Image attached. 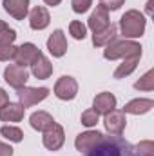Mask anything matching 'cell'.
Instances as JSON below:
<instances>
[{
	"mask_svg": "<svg viewBox=\"0 0 154 156\" xmlns=\"http://www.w3.org/2000/svg\"><path fill=\"white\" fill-rule=\"evenodd\" d=\"M103 138V134L100 131H85V133H80L75 140V147H76L80 153H87L89 149H93L100 140Z\"/></svg>",
	"mask_w": 154,
	"mask_h": 156,
	"instance_id": "cell-11",
	"label": "cell"
},
{
	"mask_svg": "<svg viewBox=\"0 0 154 156\" xmlns=\"http://www.w3.org/2000/svg\"><path fill=\"white\" fill-rule=\"evenodd\" d=\"M44 2H45L47 5H53V7H54V5H58V4H60L62 0H44Z\"/></svg>",
	"mask_w": 154,
	"mask_h": 156,
	"instance_id": "cell-33",
	"label": "cell"
},
{
	"mask_svg": "<svg viewBox=\"0 0 154 156\" xmlns=\"http://www.w3.org/2000/svg\"><path fill=\"white\" fill-rule=\"evenodd\" d=\"M54 94L60 100H73L78 94V82L73 76H60L54 83Z\"/></svg>",
	"mask_w": 154,
	"mask_h": 156,
	"instance_id": "cell-7",
	"label": "cell"
},
{
	"mask_svg": "<svg viewBox=\"0 0 154 156\" xmlns=\"http://www.w3.org/2000/svg\"><path fill=\"white\" fill-rule=\"evenodd\" d=\"M7 27H9V26H7V24H5L4 20H0V33H2L4 29H7Z\"/></svg>",
	"mask_w": 154,
	"mask_h": 156,
	"instance_id": "cell-35",
	"label": "cell"
},
{
	"mask_svg": "<svg viewBox=\"0 0 154 156\" xmlns=\"http://www.w3.org/2000/svg\"><path fill=\"white\" fill-rule=\"evenodd\" d=\"M71 5L75 13H85L93 5V0H71Z\"/></svg>",
	"mask_w": 154,
	"mask_h": 156,
	"instance_id": "cell-29",
	"label": "cell"
},
{
	"mask_svg": "<svg viewBox=\"0 0 154 156\" xmlns=\"http://www.w3.org/2000/svg\"><path fill=\"white\" fill-rule=\"evenodd\" d=\"M98 120H100V115H98L94 109H87V111H83L82 116H80V122H82L85 127H93V125H96Z\"/></svg>",
	"mask_w": 154,
	"mask_h": 156,
	"instance_id": "cell-25",
	"label": "cell"
},
{
	"mask_svg": "<svg viewBox=\"0 0 154 156\" xmlns=\"http://www.w3.org/2000/svg\"><path fill=\"white\" fill-rule=\"evenodd\" d=\"M152 107H154V102L151 98H134L129 104H125L123 113H129V115H145Z\"/></svg>",
	"mask_w": 154,
	"mask_h": 156,
	"instance_id": "cell-17",
	"label": "cell"
},
{
	"mask_svg": "<svg viewBox=\"0 0 154 156\" xmlns=\"http://www.w3.org/2000/svg\"><path fill=\"white\" fill-rule=\"evenodd\" d=\"M103 56L107 60H125L131 56H142V45L132 40H113L109 45H105Z\"/></svg>",
	"mask_w": 154,
	"mask_h": 156,
	"instance_id": "cell-2",
	"label": "cell"
},
{
	"mask_svg": "<svg viewBox=\"0 0 154 156\" xmlns=\"http://www.w3.org/2000/svg\"><path fill=\"white\" fill-rule=\"evenodd\" d=\"M29 123H31L33 129H37V131H40V133H44V131H47V129L54 123V120H53V116H51L49 113H45V111H37V113L31 115Z\"/></svg>",
	"mask_w": 154,
	"mask_h": 156,
	"instance_id": "cell-20",
	"label": "cell"
},
{
	"mask_svg": "<svg viewBox=\"0 0 154 156\" xmlns=\"http://www.w3.org/2000/svg\"><path fill=\"white\" fill-rule=\"evenodd\" d=\"M152 4H154V0H149L147 2V13L149 15H152Z\"/></svg>",
	"mask_w": 154,
	"mask_h": 156,
	"instance_id": "cell-34",
	"label": "cell"
},
{
	"mask_svg": "<svg viewBox=\"0 0 154 156\" xmlns=\"http://www.w3.org/2000/svg\"><path fill=\"white\" fill-rule=\"evenodd\" d=\"M103 125H105L107 133L120 136V134L123 133L125 125H127L125 113H123V111H116V109H113L111 113H107V115H105V118H103Z\"/></svg>",
	"mask_w": 154,
	"mask_h": 156,
	"instance_id": "cell-9",
	"label": "cell"
},
{
	"mask_svg": "<svg viewBox=\"0 0 154 156\" xmlns=\"http://www.w3.org/2000/svg\"><path fill=\"white\" fill-rule=\"evenodd\" d=\"M47 49L56 58H60V56L65 55V51H67V40H65V35H64L62 29H54L53 35L47 38Z\"/></svg>",
	"mask_w": 154,
	"mask_h": 156,
	"instance_id": "cell-10",
	"label": "cell"
},
{
	"mask_svg": "<svg viewBox=\"0 0 154 156\" xmlns=\"http://www.w3.org/2000/svg\"><path fill=\"white\" fill-rule=\"evenodd\" d=\"M145 24H147L145 16L140 11H136V9L127 11L120 18V29H121V35L125 38H138V37H142L143 31H145Z\"/></svg>",
	"mask_w": 154,
	"mask_h": 156,
	"instance_id": "cell-3",
	"label": "cell"
},
{
	"mask_svg": "<svg viewBox=\"0 0 154 156\" xmlns=\"http://www.w3.org/2000/svg\"><path fill=\"white\" fill-rule=\"evenodd\" d=\"M134 87L136 89H140V91H152L154 89V71H147L143 76L140 78L136 83H134Z\"/></svg>",
	"mask_w": 154,
	"mask_h": 156,
	"instance_id": "cell-23",
	"label": "cell"
},
{
	"mask_svg": "<svg viewBox=\"0 0 154 156\" xmlns=\"http://www.w3.org/2000/svg\"><path fill=\"white\" fill-rule=\"evenodd\" d=\"M49 22H51L49 11H47L45 7H42V5L33 7V11L29 13V26H31V29H35V31L45 29V27L49 26Z\"/></svg>",
	"mask_w": 154,
	"mask_h": 156,
	"instance_id": "cell-15",
	"label": "cell"
},
{
	"mask_svg": "<svg viewBox=\"0 0 154 156\" xmlns=\"http://www.w3.org/2000/svg\"><path fill=\"white\" fill-rule=\"evenodd\" d=\"M16 49L13 44L11 45H4L0 47V62H9V60H15V55H16Z\"/></svg>",
	"mask_w": 154,
	"mask_h": 156,
	"instance_id": "cell-27",
	"label": "cell"
},
{
	"mask_svg": "<svg viewBox=\"0 0 154 156\" xmlns=\"http://www.w3.org/2000/svg\"><path fill=\"white\" fill-rule=\"evenodd\" d=\"M109 24H111V22H109V11H107V9H103L102 5H96V9L91 13L89 22H87L89 29H91L93 33H98V31L105 29Z\"/></svg>",
	"mask_w": 154,
	"mask_h": 156,
	"instance_id": "cell-12",
	"label": "cell"
},
{
	"mask_svg": "<svg viewBox=\"0 0 154 156\" xmlns=\"http://www.w3.org/2000/svg\"><path fill=\"white\" fill-rule=\"evenodd\" d=\"M123 2L125 0H100V5L103 9H107V11H116V9H120L123 5Z\"/></svg>",
	"mask_w": 154,
	"mask_h": 156,
	"instance_id": "cell-30",
	"label": "cell"
},
{
	"mask_svg": "<svg viewBox=\"0 0 154 156\" xmlns=\"http://www.w3.org/2000/svg\"><path fill=\"white\" fill-rule=\"evenodd\" d=\"M138 62H140V56H131V58H125V60H123V62L116 67L114 78H125V76H129V75L136 69Z\"/></svg>",
	"mask_w": 154,
	"mask_h": 156,
	"instance_id": "cell-21",
	"label": "cell"
},
{
	"mask_svg": "<svg viewBox=\"0 0 154 156\" xmlns=\"http://www.w3.org/2000/svg\"><path fill=\"white\" fill-rule=\"evenodd\" d=\"M85 156H136L134 147L125 142L121 136H103L93 149H89Z\"/></svg>",
	"mask_w": 154,
	"mask_h": 156,
	"instance_id": "cell-1",
	"label": "cell"
},
{
	"mask_svg": "<svg viewBox=\"0 0 154 156\" xmlns=\"http://www.w3.org/2000/svg\"><path fill=\"white\" fill-rule=\"evenodd\" d=\"M0 134H2L5 140H9V142H15V144L22 142V138H24V133H22V129H18V127H15V125H4V127L0 129Z\"/></svg>",
	"mask_w": 154,
	"mask_h": 156,
	"instance_id": "cell-22",
	"label": "cell"
},
{
	"mask_svg": "<svg viewBox=\"0 0 154 156\" xmlns=\"http://www.w3.org/2000/svg\"><path fill=\"white\" fill-rule=\"evenodd\" d=\"M136 156H154V144L151 140H145V142H140L136 147Z\"/></svg>",
	"mask_w": 154,
	"mask_h": 156,
	"instance_id": "cell-26",
	"label": "cell"
},
{
	"mask_svg": "<svg viewBox=\"0 0 154 156\" xmlns=\"http://www.w3.org/2000/svg\"><path fill=\"white\" fill-rule=\"evenodd\" d=\"M18 91V98H20V104L24 107H31L35 104H38L42 100H45L49 96V89L47 87H20L16 89Z\"/></svg>",
	"mask_w": 154,
	"mask_h": 156,
	"instance_id": "cell-4",
	"label": "cell"
},
{
	"mask_svg": "<svg viewBox=\"0 0 154 156\" xmlns=\"http://www.w3.org/2000/svg\"><path fill=\"white\" fill-rule=\"evenodd\" d=\"M15 38H16V31H15V29H11V27L4 29V31L0 33V47L11 45V44L15 42Z\"/></svg>",
	"mask_w": 154,
	"mask_h": 156,
	"instance_id": "cell-28",
	"label": "cell"
},
{
	"mask_svg": "<svg viewBox=\"0 0 154 156\" xmlns=\"http://www.w3.org/2000/svg\"><path fill=\"white\" fill-rule=\"evenodd\" d=\"M40 55H42V51H40L35 44H31V42H26V44H22V45L16 49L15 60H16V64H18V66H22V67H27V66H31V64H33V62L38 58Z\"/></svg>",
	"mask_w": 154,
	"mask_h": 156,
	"instance_id": "cell-8",
	"label": "cell"
},
{
	"mask_svg": "<svg viewBox=\"0 0 154 156\" xmlns=\"http://www.w3.org/2000/svg\"><path fill=\"white\" fill-rule=\"evenodd\" d=\"M5 104H9V96H7V93L0 87V107H4Z\"/></svg>",
	"mask_w": 154,
	"mask_h": 156,
	"instance_id": "cell-32",
	"label": "cell"
},
{
	"mask_svg": "<svg viewBox=\"0 0 154 156\" xmlns=\"http://www.w3.org/2000/svg\"><path fill=\"white\" fill-rule=\"evenodd\" d=\"M26 107L22 104H5L4 107H0V120L2 122H20L24 118Z\"/></svg>",
	"mask_w": 154,
	"mask_h": 156,
	"instance_id": "cell-16",
	"label": "cell"
},
{
	"mask_svg": "<svg viewBox=\"0 0 154 156\" xmlns=\"http://www.w3.org/2000/svg\"><path fill=\"white\" fill-rule=\"evenodd\" d=\"M0 156H13V147L0 142Z\"/></svg>",
	"mask_w": 154,
	"mask_h": 156,
	"instance_id": "cell-31",
	"label": "cell"
},
{
	"mask_svg": "<svg viewBox=\"0 0 154 156\" xmlns=\"http://www.w3.org/2000/svg\"><path fill=\"white\" fill-rule=\"evenodd\" d=\"M31 73L38 78V80H45V78H49L53 75V64L44 55H40L38 58L31 64Z\"/></svg>",
	"mask_w": 154,
	"mask_h": 156,
	"instance_id": "cell-19",
	"label": "cell"
},
{
	"mask_svg": "<svg viewBox=\"0 0 154 156\" xmlns=\"http://www.w3.org/2000/svg\"><path fill=\"white\" fill-rule=\"evenodd\" d=\"M116 35H118V26L116 24H109L105 29H102V31L93 35V44L96 47H105L113 40H116Z\"/></svg>",
	"mask_w": 154,
	"mask_h": 156,
	"instance_id": "cell-18",
	"label": "cell"
},
{
	"mask_svg": "<svg viewBox=\"0 0 154 156\" xmlns=\"http://www.w3.org/2000/svg\"><path fill=\"white\" fill-rule=\"evenodd\" d=\"M4 80H5L11 87L20 89V87H24L26 82L29 80V73H27L26 67H22V66H18V64H9V66L5 67V71H4Z\"/></svg>",
	"mask_w": 154,
	"mask_h": 156,
	"instance_id": "cell-6",
	"label": "cell"
},
{
	"mask_svg": "<svg viewBox=\"0 0 154 156\" xmlns=\"http://www.w3.org/2000/svg\"><path fill=\"white\" fill-rule=\"evenodd\" d=\"M2 5L16 20H24L29 13V0H4Z\"/></svg>",
	"mask_w": 154,
	"mask_h": 156,
	"instance_id": "cell-14",
	"label": "cell"
},
{
	"mask_svg": "<svg viewBox=\"0 0 154 156\" xmlns=\"http://www.w3.org/2000/svg\"><path fill=\"white\" fill-rule=\"evenodd\" d=\"M42 140H44L45 149H49V151H58V149L64 145V142H65L64 127L54 122L47 131H44V138H42Z\"/></svg>",
	"mask_w": 154,
	"mask_h": 156,
	"instance_id": "cell-5",
	"label": "cell"
},
{
	"mask_svg": "<svg viewBox=\"0 0 154 156\" xmlns=\"http://www.w3.org/2000/svg\"><path fill=\"white\" fill-rule=\"evenodd\" d=\"M69 33H71L76 40H83L87 37V27H85V24H82L80 20H73V22L69 24Z\"/></svg>",
	"mask_w": 154,
	"mask_h": 156,
	"instance_id": "cell-24",
	"label": "cell"
},
{
	"mask_svg": "<svg viewBox=\"0 0 154 156\" xmlns=\"http://www.w3.org/2000/svg\"><path fill=\"white\" fill-rule=\"evenodd\" d=\"M116 107V96L113 93H100V94H96L94 96V100H93V109L98 113V115H107V113H111L113 109Z\"/></svg>",
	"mask_w": 154,
	"mask_h": 156,
	"instance_id": "cell-13",
	"label": "cell"
}]
</instances>
